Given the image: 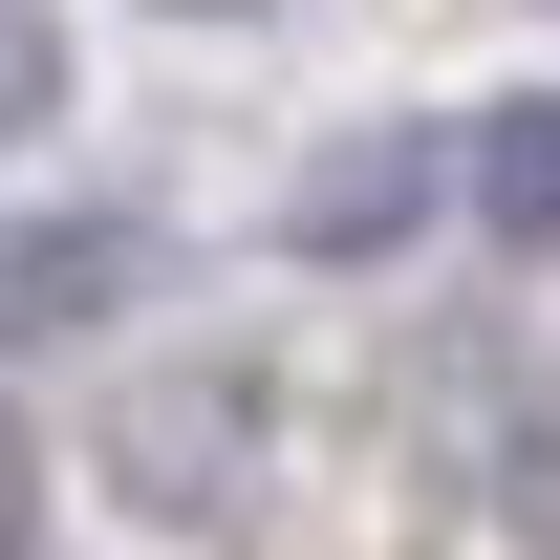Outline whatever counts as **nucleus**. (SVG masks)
<instances>
[{
    "label": "nucleus",
    "instance_id": "f257e3e1",
    "mask_svg": "<svg viewBox=\"0 0 560 560\" xmlns=\"http://www.w3.org/2000/svg\"><path fill=\"white\" fill-rule=\"evenodd\" d=\"M431 215H453V130H431V108H366V130H324L302 173H280V259L366 280V259H410Z\"/></svg>",
    "mask_w": 560,
    "mask_h": 560
},
{
    "label": "nucleus",
    "instance_id": "f03ea898",
    "mask_svg": "<svg viewBox=\"0 0 560 560\" xmlns=\"http://www.w3.org/2000/svg\"><path fill=\"white\" fill-rule=\"evenodd\" d=\"M151 280H173V237L151 215H0V346H86V324H130Z\"/></svg>",
    "mask_w": 560,
    "mask_h": 560
},
{
    "label": "nucleus",
    "instance_id": "7ed1b4c3",
    "mask_svg": "<svg viewBox=\"0 0 560 560\" xmlns=\"http://www.w3.org/2000/svg\"><path fill=\"white\" fill-rule=\"evenodd\" d=\"M453 215H475L495 259L560 280V86H495L475 130H453Z\"/></svg>",
    "mask_w": 560,
    "mask_h": 560
},
{
    "label": "nucleus",
    "instance_id": "20e7f679",
    "mask_svg": "<svg viewBox=\"0 0 560 560\" xmlns=\"http://www.w3.org/2000/svg\"><path fill=\"white\" fill-rule=\"evenodd\" d=\"M44 539V453H22V431H0V560Z\"/></svg>",
    "mask_w": 560,
    "mask_h": 560
},
{
    "label": "nucleus",
    "instance_id": "39448f33",
    "mask_svg": "<svg viewBox=\"0 0 560 560\" xmlns=\"http://www.w3.org/2000/svg\"><path fill=\"white\" fill-rule=\"evenodd\" d=\"M173 22H280V0H173Z\"/></svg>",
    "mask_w": 560,
    "mask_h": 560
}]
</instances>
